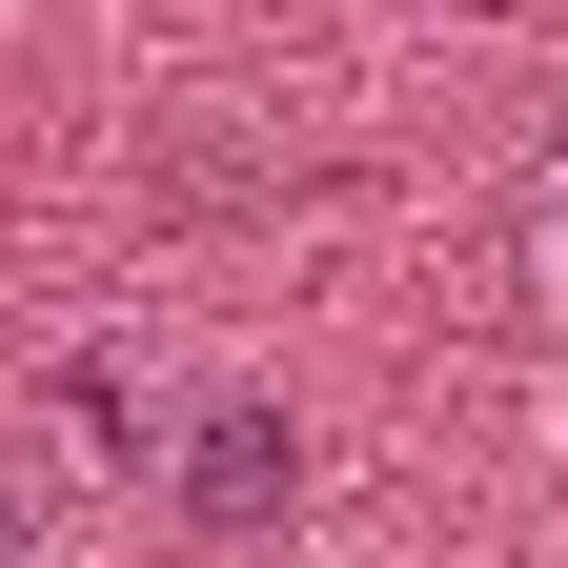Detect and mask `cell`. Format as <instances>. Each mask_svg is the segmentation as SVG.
Returning a JSON list of instances; mask_svg holds the SVG:
<instances>
[{"mask_svg": "<svg viewBox=\"0 0 568 568\" xmlns=\"http://www.w3.org/2000/svg\"><path fill=\"white\" fill-rule=\"evenodd\" d=\"M163 487H183L203 548H264L284 508H305V426H284V406H203L183 447H163Z\"/></svg>", "mask_w": 568, "mask_h": 568, "instance_id": "cell-1", "label": "cell"}, {"mask_svg": "<svg viewBox=\"0 0 568 568\" xmlns=\"http://www.w3.org/2000/svg\"><path fill=\"white\" fill-rule=\"evenodd\" d=\"M528 284L568 305V163H548V203H528Z\"/></svg>", "mask_w": 568, "mask_h": 568, "instance_id": "cell-2", "label": "cell"}, {"mask_svg": "<svg viewBox=\"0 0 568 568\" xmlns=\"http://www.w3.org/2000/svg\"><path fill=\"white\" fill-rule=\"evenodd\" d=\"M0 568H61V548H41V528H0Z\"/></svg>", "mask_w": 568, "mask_h": 568, "instance_id": "cell-3", "label": "cell"}]
</instances>
